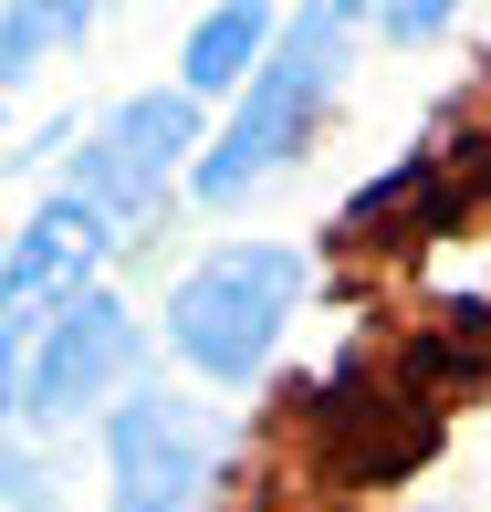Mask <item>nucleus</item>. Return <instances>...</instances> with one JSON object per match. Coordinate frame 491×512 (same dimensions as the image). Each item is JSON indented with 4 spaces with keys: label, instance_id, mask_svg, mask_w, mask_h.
Instances as JSON below:
<instances>
[{
    "label": "nucleus",
    "instance_id": "f257e3e1",
    "mask_svg": "<svg viewBox=\"0 0 491 512\" xmlns=\"http://www.w3.org/2000/svg\"><path fill=\"white\" fill-rule=\"evenodd\" d=\"M345 42H356V0H303L283 53L262 63V84L241 95V115H230V136L199 157V199H251L283 157H303V136H314L324 105H335Z\"/></svg>",
    "mask_w": 491,
    "mask_h": 512
},
{
    "label": "nucleus",
    "instance_id": "f03ea898",
    "mask_svg": "<svg viewBox=\"0 0 491 512\" xmlns=\"http://www.w3.org/2000/svg\"><path fill=\"white\" fill-rule=\"evenodd\" d=\"M293 293H303V251H283V241L220 251V262H199L189 283H178L168 335H178L189 366H209V377H262V356H272V335H283Z\"/></svg>",
    "mask_w": 491,
    "mask_h": 512
},
{
    "label": "nucleus",
    "instance_id": "7ed1b4c3",
    "mask_svg": "<svg viewBox=\"0 0 491 512\" xmlns=\"http://www.w3.org/2000/svg\"><path fill=\"white\" fill-rule=\"evenodd\" d=\"M178 147H199V105H189V95H136V105H115L105 126H95L74 189L126 230V220H147V209H157V178L178 168Z\"/></svg>",
    "mask_w": 491,
    "mask_h": 512
},
{
    "label": "nucleus",
    "instance_id": "20e7f679",
    "mask_svg": "<svg viewBox=\"0 0 491 512\" xmlns=\"http://www.w3.org/2000/svg\"><path fill=\"white\" fill-rule=\"evenodd\" d=\"M126 356H136V324L115 293H63V324H53V345L32 356V377H21V408L32 418H74V408H95L115 377H126Z\"/></svg>",
    "mask_w": 491,
    "mask_h": 512
},
{
    "label": "nucleus",
    "instance_id": "39448f33",
    "mask_svg": "<svg viewBox=\"0 0 491 512\" xmlns=\"http://www.w3.org/2000/svg\"><path fill=\"white\" fill-rule=\"evenodd\" d=\"M105 450H115V512H189L199 471H209V429L178 398H126Z\"/></svg>",
    "mask_w": 491,
    "mask_h": 512
},
{
    "label": "nucleus",
    "instance_id": "423d86ee",
    "mask_svg": "<svg viewBox=\"0 0 491 512\" xmlns=\"http://www.w3.org/2000/svg\"><path fill=\"white\" fill-rule=\"evenodd\" d=\"M105 241H115V220H105L84 189H74V199H53V209H42V220L11 241V262H0V324L21 335L42 304L84 293V272H95V251H105Z\"/></svg>",
    "mask_w": 491,
    "mask_h": 512
},
{
    "label": "nucleus",
    "instance_id": "0eeeda50",
    "mask_svg": "<svg viewBox=\"0 0 491 512\" xmlns=\"http://www.w3.org/2000/svg\"><path fill=\"white\" fill-rule=\"evenodd\" d=\"M262 42H272V0H220V11L189 32V53H178L189 95H220V84H241L251 63H262Z\"/></svg>",
    "mask_w": 491,
    "mask_h": 512
},
{
    "label": "nucleus",
    "instance_id": "6e6552de",
    "mask_svg": "<svg viewBox=\"0 0 491 512\" xmlns=\"http://www.w3.org/2000/svg\"><path fill=\"white\" fill-rule=\"evenodd\" d=\"M115 0H0V84L21 74L32 53H53V42H84Z\"/></svg>",
    "mask_w": 491,
    "mask_h": 512
},
{
    "label": "nucleus",
    "instance_id": "1a4fd4ad",
    "mask_svg": "<svg viewBox=\"0 0 491 512\" xmlns=\"http://www.w3.org/2000/svg\"><path fill=\"white\" fill-rule=\"evenodd\" d=\"M450 11H460V0H387V42H429Z\"/></svg>",
    "mask_w": 491,
    "mask_h": 512
},
{
    "label": "nucleus",
    "instance_id": "9d476101",
    "mask_svg": "<svg viewBox=\"0 0 491 512\" xmlns=\"http://www.w3.org/2000/svg\"><path fill=\"white\" fill-rule=\"evenodd\" d=\"M11 345H21V335H11V324H0V408H11Z\"/></svg>",
    "mask_w": 491,
    "mask_h": 512
},
{
    "label": "nucleus",
    "instance_id": "9b49d317",
    "mask_svg": "<svg viewBox=\"0 0 491 512\" xmlns=\"http://www.w3.org/2000/svg\"><path fill=\"white\" fill-rule=\"evenodd\" d=\"M21 512H32V502H21Z\"/></svg>",
    "mask_w": 491,
    "mask_h": 512
}]
</instances>
